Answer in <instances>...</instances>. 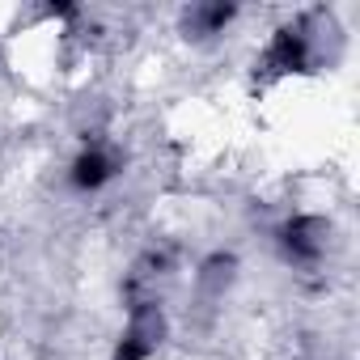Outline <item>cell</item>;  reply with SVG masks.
<instances>
[{"label": "cell", "instance_id": "1", "mask_svg": "<svg viewBox=\"0 0 360 360\" xmlns=\"http://www.w3.org/2000/svg\"><path fill=\"white\" fill-rule=\"evenodd\" d=\"M161 339H165V309H161V301L157 297L153 301H136L131 305V322H127V330L115 343V360H148L161 347Z\"/></svg>", "mask_w": 360, "mask_h": 360}, {"label": "cell", "instance_id": "2", "mask_svg": "<svg viewBox=\"0 0 360 360\" xmlns=\"http://www.w3.org/2000/svg\"><path fill=\"white\" fill-rule=\"evenodd\" d=\"M309 60H314V51H309L305 26H301V22H288V26H280V30L271 34L267 51L259 56L255 68H259L267 81H276V77H288V72H305Z\"/></svg>", "mask_w": 360, "mask_h": 360}, {"label": "cell", "instance_id": "3", "mask_svg": "<svg viewBox=\"0 0 360 360\" xmlns=\"http://www.w3.org/2000/svg\"><path fill=\"white\" fill-rule=\"evenodd\" d=\"M276 242H280V255L297 267H314L322 255H326V242H330V221L322 217H292L276 229Z\"/></svg>", "mask_w": 360, "mask_h": 360}, {"label": "cell", "instance_id": "4", "mask_svg": "<svg viewBox=\"0 0 360 360\" xmlns=\"http://www.w3.org/2000/svg\"><path fill=\"white\" fill-rule=\"evenodd\" d=\"M115 174H119V153L106 148V144H85L72 157V169H68L77 191H102Z\"/></svg>", "mask_w": 360, "mask_h": 360}, {"label": "cell", "instance_id": "5", "mask_svg": "<svg viewBox=\"0 0 360 360\" xmlns=\"http://www.w3.org/2000/svg\"><path fill=\"white\" fill-rule=\"evenodd\" d=\"M238 18V9L233 5H191L187 13H183V34L187 39H212V34H221L229 22Z\"/></svg>", "mask_w": 360, "mask_h": 360}, {"label": "cell", "instance_id": "6", "mask_svg": "<svg viewBox=\"0 0 360 360\" xmlns=\"http://www.w3.org/2000/svg\"><path fill=\"white\" fill-rule=\"evenodd\" d=\"M233 271H238V259H233V255H212V259L204 263V271H200V284H204L208 292H221L225 284H233Z\"/></svg>", "mask_w": 360, "mask_h": 360}]
</instances>
